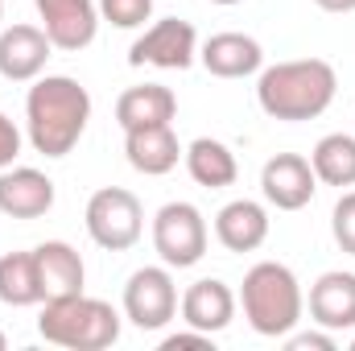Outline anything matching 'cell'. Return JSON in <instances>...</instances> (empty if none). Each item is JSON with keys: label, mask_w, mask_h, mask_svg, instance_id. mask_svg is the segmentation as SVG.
<instances>
[{"label": "cell", "mask_w": 355, "mask_h": 351, "mask_svg": "<svg viewBox=\"0 0 355 351\" xmlns=\"http://www.w3.org/2000/svg\"><path fill=\"white\" fill-rule=\"evenodd\" d=\"M178 95L166 83H141V87L120 91L116 99V124L128 128H149V124H174Z\"/></svg>", "instance_id": "18"}, {"label": "cell", "mask_w": 355, "mask_h": 351, "mask_svg": "<svg viewBox=\"0 0 355 351\" xmlns=\"http://www.w3.org/2000/svg\"><path fill=\"white\" fill-rule=\"evenodd\" d=\"M310 318L322 331H355V273L331 268L310 285Z\"/></svg>", "instance_id": "15"}, {"label": "cell", "mask_w": 355, "mask_h": 351, "mask_svg": "<svg viewBox=\"0 0 355 351\" xmlns=\"http://www.w3.org/2000/svg\"><path fill=\"white\" fill-rule=\"evenodd\" d=\"M198 58V33L182 17L153 21L128 50V67H157V71H186Z\"/></svg>", "instance_id": "8"}, {"label": "cell", "mask_w": 355, "mask_h": 351, "mask_svg": "<svg viewBox=\"0 0 355 351\" xmlns=\"http://www.w3.org/2000/svg\"><path fill=\"white\" fill-rule=\"evenodd\" d=\"M339 91V75L331 62L322 58H293V62H277L265 67L257 79V103L261 112L285 124H302V120H318Z\"/></svg>", "instance_id": "2"}, {"label": "cell", "mask_w": 355, "mask_h": 351, "mask_svg": "<svg viewBox=\"0 0 355 351\" xmlns=\"http://www.w3.org/2000/svg\"><path fill=\"white\" fill-rule=\"evenodd\" d=\"M83 223H87V236L103 252H128L145 236V207H141V198L132 190L103 186L87 198Z\"/></svg>", "instance_id": "5"}, {"label": "cell", "mask_w": 355, "mask_h": 351, "mask_svg": "<svg viewBox=\"0 0 355 351\" xmlns=\"http://www.w3.org/2000/svg\"><path fill=\"white\" fill-rule=\"evenodd\" d=\"M33 257H37V277H42L46 302L50 298H67V293H83L87 268H83V257L67 240H46V244L33 248Z\"/></svg>", "instance_id": "19"}, {"label": "cell", "mask_w": 355, "mask_h": 351, "mask_svg": "<svg viewBox=\"0 0 355 351\" xmlns=\"http://www.w3.org/2000/svg\"><path fill=\"white\" fill-rule=\"evenodd\" d=\"M0 21H4V0H0Z\"/></svg>", "instance_id": "31"}, {"label": "cell", "mask_w": 355, "mask_h": 351, "mask_svg": "<svg viewBox=\"0 0 355 351\" xmlns=\"http://www.w3.org/2000/svg\"><path fill=\"white\" fill-rule=\"evenodd\" d=\"M37 335L67 351H103L120 339V310L103 298H87V293L50 298V302H42Z\"/></svg>", "instance_id": "4"}, {"label": "cell", "mask_w": 355, "mask_h": 351, "mask_svg": "<svg viewBox=\"0 0 355 351\" xmlns=\"http://www.w3.org/2000/svg\"><path fill=\"white\" fill-rule=\"evenodd\" d=\"M207 219L194 203H166L153 215V248L170 268H194L207 257Z\"/></svg>", "instance_id": "6"}, {"label": "cell", "mask_w": 355, "mask_h": 351, "mask_svg": "<svg viewBox=\"0 0 355 351\" xmlns=\"http://www.w3.org/2000/svg\"><path fill=\"white\" fill-rule=\"evenodd\" d=\"M285 343H289V351H335L339 343H335V331H302V335H285Z\"/></svg>", "instance_id": "26"}, {"label": "cell", "mask_w": 355, "mask_h": 351, "mask_svg": "<svg viewBox=\"0 0 355 351\" xmlns=\"http://www.w3.org/2000/svg\"><path fill=\"white\" fill-rule=\"evenodd\" d=\"M54 207V178L33 166L0 170V215L8 219H42Z\"/></svg>", "instance_id": "12"}, {"label": "cell", "mask_w": 355, "mask_h": 351, "mask_svg": "<svg viewBox=\"0 0 355 351\" xmlns=\"http://www.w3.org/2000/svg\"><path fill=\"white\" fill-rule=\"evenodd\" d=\"M215 240L227 252H257L268 240V211L257 198H232L215 215Z\"/></svg>", "instance_id": "17"}, {"label": "cell", "mask_w": 355, "mask_h": 351, "mask_svg": "<svg viewBox=\"0 0 355 351\" xmlns=\"http://www.w3.org/2000/svg\"><path fill=\"white\" fill-rule=\"evenodd\" d=\"M91 120V95L71 75H42L25 95V132L42 157H67Z\"/></svg>", "instance_id": "1"}, {"label": "cell", "mask_w": 355, "mask_h": 351, "mask_svg": "<svg viewBox=\"0 0 355 351\" xmlns=\"http://www.w3.org/2000/svg\"><path fill=\"white\" fill-rule=\"evenodd\" d=\"M322 12H355V0H314Z\"/></svg>", "instance_id": "28"}, {"label": "cell", "mask_w": 355, "mask_h": 351, "mask_svg": "<svg viewBox=\"0 0 355 351\" xmlns=\"http://www.w3.org/2000/svg\"><path fill=\"white\" fill-rule=\"evenodd\" d=\"M318 190V178L310 157L302 153H272L261 170V194L277 211H302Z\"/></svg>", "instance_id": "10"}, {"label": "cell", "mask_w": 355, "mask_h": 351, "mask_svg": "<svg viewBox=\"0 0 355 351\" xmlns=\"http://www.w3.org/2000/svg\"><path fill=\"white\" fill-rule=\"evenodd\" d=\"M4 348H8V339H4V331H0V351H4Z\"/></svg>", "instance_id": "30"}, {"label": "cell", "mask_w": 355, "mask_h": 351, "mask_svg": "<svg viewBox=\"0 0 355 351\" xmlns=\"http://www.w3.org/2000/svg\"><path fill=\"white\" fill-rule=\"evenodd\" d=\"M240 306H244L248 327L265 339H285L306 314L302 285H297L293 268L281 261H261L244 273Z\"/></svg>", "instance_id": "3"}, {"label": "cell", "mask_w": 355, "mask_h": 351, "mask_svg": "<svg viewBox=\"0 0 355 351\" xmlns=\"http://www.w3.org/2000/svg\"><path fill=\"white\" fill-rule=\"evenodd\" d=\"M314 178L322 186H355V137L352 132H327L310 153Z\"/></svg>", "instance_id": "22"}, {"label": "cell", "mask_w": 355, "mask_h": 351, "mask_svg": "<svg viewBox=\"0 0 355 351\" xmlns=\"http://www.w3.org/2000/svg\"><path fill=\"white\" fill-rule=\"evenodd\" d=\"M0 302L21 310L46 302L42 277H37V257L33 252H4L0 257Z\"/></svg>", "instance_id": "21"}, {"label": "cell", "mask_w": 355, "mask_h": 351, "mask_svg": "<svg viewBox=\"0 0 355 351\" xmlns=\"http://www.w3.org/2000/svg\"><path fill=\"white\" fill-rule=\"evenodd\" d=\"M182 162H186V174L194 178L198 186H207V190L236 186V178H240V162H236V153H232L223 141H215V137H198V141H190L186 153H182Z\"/></svg>", "instance_id": "20"}, {"label": "cell", "mask_w": 355, "mask_h": 351, "mask_svg": "<svg viewBox=\"0 0 355 351\" xmlns=\"http://www.w3.org/2000/svg\"><path fill=\"white\" fill-rule=\"evenodd\" d=\"M182 145L174 137V124H149V128H128L124 132V157L137 174L162 178L182 162Z\"/></svg>", "instance_id": "16"}, {"label": "cell", "mask_w": 355, "mask_h": 351, "mask_svg": "<svg viewBox=\"0 0 355 351\" xmlns=\"http://www.w3.org/2000/svg\"><path fill=\"white\" fill-rule=\"evenodd\" d=\"M331 236H335V244L347 257H355V190H343L339 194V203L331 211Z\"/></svg>", "instance_id": "24"}, {"label": "cell", "mask_w": 355, "mask_h": 351, "mask_svg": "<svg viewBox=\"0 0 355 351\" xmlns=\"http://www.w3.org/2000/svg\"><path fill=\"white\" fill-rule=\"evenodd\" d=\"M54 42L46 37L42 25H8L0 29V79L8 83H33L42 79L50 62Z\"/></svg>", "instance_id": "11"}, {"label": "cell", "mask_w": 355, "mask_h": 351, "mask_svg": "<svg viewBox=\"0 0 355 351\" xmlns=\"http://www.w3.org/2000/svg\"><path fill=\"white\" fill-rule=\"evenodd\" d=\"M215 351L211 343V335L207 331H194V327H186V331H178V335H166L162 339V351Z\"/></svg>", "instance_id": "25"}, {"label": "cell", "mask_w": 355, "mask_h": 351, "mask_svg": "<svg viewBox=\"0 0 355 351\" xmlns=\"http://www.w3.org/2000/svg\"><path fill=\"white\" fill-rule=\"evenodd\" d=\"M211 4H244V0H211Z\"/></svg>", "instance_id": "29"}, {"label": "cell", "mask_w": 355, "mask_h": 351, "mask_svg": "<svg viewBox=\"0 0 355 351\" xmlns=\"http://www.w3.org/2000/svg\"><path fill=\"white\" fill-rule=\"evenodd\" d=\"M21 157V128L0 112V170H8Z\"/></svg>", "instance_id": "27"}, {"label": "cell", "mask_w": 355, "mask_h": 351, "mask_svg": "<svg viewBox=\"0 0 355 351\" xmlns=\"http://www.w3.org/2000/svg\"><path fill=\"white\" fill-rule=\"evenodd\" d=\"M198 62L215 79H248L265 67V50L248 33H215L198 46Z\"/></svg>", "instance_id": "14"}, {"label": "cell", "mask_w": 355, "mask_h": 351, "mask_svg": "<svg viewBox=\"0 0 355 351\" xmlns=\"http://www.w3.org/2000/svg\"><path fill=\"white\" fill-rule=\"evenodd\" d=\"M153 17V0H99V21L116 29H141Z\"/></svg>", "instance_id": "23"}, {"label": "cell", "mask_w": 355, "mask_h": 351, "mask_svg": "<svg viewBox=\"0 0 355 351\" xmlns=\"http://www.w3.org/2000/svg\"><path fill=\"white\" fill-rule=\"evenodd\" d=\"M178 310H182V323H186V327L207 331V335H219V331H227L232 318H236V293H232L227 281L202 277V281H194V285L182 293Z\"/></svg>", "instance_id": "13"}, {"label": "cell", "mask_w": 355, "mask_h": 351, "mask_svg": "<svg viewBox=\"0 0 355 351\" xmlns=\"http://www.w3.org/2000/svg\"><path fill=\"white\" fill-rule=\"evenodd\" d=\"M54 50L79 54L99 33V0H33Z\"/></svg>", "instance_id": "9"}, {"label": "cell", "mask_w": 355, "mask_h": 351, "mask_svg": "<svg viewBox=\"0 0 355 351\" xmlns=\"http://www.w3.org/2000/svg\"><path fill=\"white\" fill-rule=\"evenodd\" d=\"M178 314V285L170 264H145L124 285V318L137 331H162Z\"/></svg>", "instance_id": "7"}]
</instances>
